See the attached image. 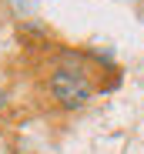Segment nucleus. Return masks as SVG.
<instances>
[{
  "instance_id": "obj_2",
  "label": "nucleus",
  "mask_w": 144,
  "mask_h": 154,
  "mask_svg": "<svg viewBox=\"0 0 144 154\" xmlns=\"http://www.w3.org/2000/svg\"><path fill=\"white\" fill-rule=\"evenodd\" d=\"M0 104H4V94H0Z\"/></svg>"
},
{
  "instance_id": "obj_1",
  "label": "nucleus",
  "mask_w": 144,
  "mask_h": 154,
  "mask_svg": "<svg viewBox=\"0 0 144 154\" xmlns=\"http://www.w3.org/2000/svg\"><path fill=\"white\" fill-rule=\"evenodd\" d=\"M47 87H51V97L57 100L60 107H67V111L84 107L87 100L94 97L90 70L84 67L81 57H67L64 64H57V67L51 70V81H47Z\"/></svg>"
}]
</instances>
